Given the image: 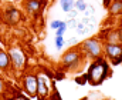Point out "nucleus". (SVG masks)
I'll list each match as a JSON object with an SVG mask.
<instances>
[{
  "instance_id": "f257e3e1",
  "label": "nucleus",
  "mask_w": 122,
  "mask_h": 100,
  "mask_svg": "<svg viewBox=\"0 0 122 100\" xmlns=\"http://www.w3.org/2000/svg\"><path fill=\"white\" fill-rule=\"evenodd\" d=\"M87 74V80L91 86H99L102 84L109 76H111V67H109V62L107 59H104V56L94 59L91 65L88 67Z\"/></svg>"
},
{
  "instance_id": "f03ea898",
  "label": "nucleus",
  "mask_w": 122,
  "mask_h": 100,
  "mask_svg": "<svg viewBox=\"0 0 122 100\" xmlns=\"http://www.w3.org/2000/svg\"><path fill=\"white\" fill-rule=\"evenodd\" d=\"M78 49L81 50V53L87 59H91V60L98 59V57H101L104 54L102 53V43H101V40L98 37H91V39L84 40L78 46Z\"/></svg>"
},
{
  "instance_id": "7ed1b4c3",
  "label": "nucleus",
  "mask_w": 122,
  "mask_h": 100,
  "mask_svg": "<svg viewBox=\"0 0 122 100\" xmlns=\"http://www.w3.org/2000/svg\"><path fill=\"white\" fill-rule=\"evenodd\" d=\"M9 57H10V63H11V69L16 71H23L26 66H27V56L24 53V50L21 47L17 46H11L9 49Z\"/></svg>"
},
{
  "instance_id": "20e7f679",
  "label": "nucleus",
  "mask_w": 122,
  "mask_h": 100,
  "mask_svg": "<svg viewBox=\"0 0 122 100\" xmlns=\"http://www.w3.org/2000/svg\"><path fill=\"white\" fill-rule=\"evenodd\" d=\"M102 53L111 60L112 66L122 63V43H102Z\"/></svg>"
},
{
  "instance_id": "39448f33",
  "label": "nucleus",
  "mask_w": 122,
  "mask_h": 100,
  "mask_svg": "<svg viewBox=\"0 0 122 100\" xmlns=\"http://www.w3.org/2000/svg\"><path fill=\"white\" fill-rule=\"evenodd\" d=\"M51 76H46L43 73L37 74V97L36 99H47L51 94L54 83L50 80Z\"/></svg>"
},
{
  "instance_id": "423d86ee",
  "label": "nucleus",
  "mask_w": 122,
  "mask_h": 100,
  "mask_svg": "<svg viewBox=\"0 0 122 100\" xmlns=\"http://www.w3.org/2000/svg\"><path fill=\"white\" fill-rule=\"evenodd\" d=\"M82 57V53L78 47H74V49H70L67 50L62 57H61V63L62 66L65 67L67 70H74L75 67L80 66V60Z\"/></svg>"
},
{
  "instance_id": "0eeeda50",
  "label": "nucleus",
  "mask_w": 122,
  "mask_h": 100,
  "mask_svg": "<svg viewBox=\"0 0 122 100\" xmlns=\"http://www.w3.org/2000/svg\"><path fill=\"white\" fill-rule=\"evenodd\" d=\"M21 87L30 99H36L37 97V74L34 73L24 74L21 79Z\"/></svg>"
},
{
  "instance_id": "6e6552de",
  "label": "nucleus",
  "mask_w": 122,
  "mask_h": 100,
  "mask_svg": "<svg viewBox=\"0 0 122 100\" xmlns=\"http://www.w3.org/2000/svg\"><path fill=\"white\" fill-rule=\"evenodd\" d=\"M46 3H47V0H24L23 1L26 12L34 17H37L40 14V12L43 10V6Z\"/></svg>"
},
{
  "instance_id": "1a4fd4ad",
  "label": "nucleus",
  "mask_w": 122,
  "mask_h": 100,
  "mask_svg": "<svg viewBox=\"0 0 122 100\" xmlns=\"http://www.w3.org/2000/svg\"><path fill=\"white\" fill-rule=\"evenodd\" d=\"M98 39L101 40V43H121V37L118 29H105L104 32H101Z\"/></svg>"
},
{
  "instance_id": "9d476101",
  "label": "nucleus",
  "mask_w": 122,
  "mask_h": 100,
  "mask_svg": "<svg viewBox=\"0 0 122 100\" xmlns=\"http://www.w3.org/2000/svg\"><path fill=\"white\" fill-rule=\"evenodd\" d=\"M4 20L9 23V24H17L20 20H21V13L19 9L16 7H9L6 9L4 12Z\"/></svg>"
},
{
  "instance_id": "9b49d317",
  "label": "nucleus",
  "mask_w": 122,
  "mask_h": 100,
  "mask_svg": "<svg viewBox=\"0 0 122 100\" xmlns=\"http://www.w3.org/2000/svg\"><path fill=\"white\" fill-rule=\"evenodd\" d=\"M10 69H11V63H10L9 53L4 50H0V71L4 73V71H9Z\"/></svg>"
},
{
  "instance_id": "f8f14e48",
  "label": "nucleus",
  "mask_w": 122,
  "mask_h": 100,
  "mask_svg": "<svg viewBox=\"0 0 122 100\" xmlns=\"http://www.w3.org/2000/svg\"><path fill=\"white\" fill-rule=\"evenodd\" d=\"M111 16H119L122 14V0H112L111 4L107 7Z\"/></svg>"
},
{
  "instance_id": "ddd939ff",
  "label": "nucleus",
  "mask_w": 122,
  "mask_h": 100,
  "mask_svg": "<svg viewBox=\"0 0 122 100\" xmlns=\"http://www.w3.org/2000/svg\"><path fill=\"white\" fill-rule=\"evenodd\" d=\"M74 1L75 0H60V4H61V7H62V10L65 13H68L70 10L74 9Z\"/></svg>"
},
{
  "instance_id": "4468645a",
  "label": "nucleus",
  "mask_w": 122,
  "mask_h": 100,
  "mask_svg": "<svg viewBox=\"0 0 122 100\" xmlns=\"http://www.w3.org/2000/svg\"><path fill=\"white\" fill-rule=\"evenodd\" d=\"M74 9L80 13V12H85L87 10V3L84 0H75L74 1Z\"/></svg>"
},
{
  "instance_id": "2eb2a0df",
  "label": "nucleus",
  "mask_w": 122,
  "mask_h": 100,
  "mask_svg": "<svg viewBox=\"0 0 122 100\" xmlns=\"http://www.w3.org/2000/svg\"><path fill=\"white\" fill-rule=\"evenodd\" d=\"M64 43H65V40H64V37L62 36H56V47L61 50L62 47H64Z\"/></svg>"
},
{
  "instance_id": "dca6fc26",
  "label": "nucleus",
  "mask_w": 122,
  "mask_h": 100,
  "mask_svg": "<svg viewBox=\"0 0 122 100\" xmlns=\"http://www.w3.org/2000/svg\"><path fill=\"white\" fill-rule=\"evenodd\" d=\"M65 30H67V23H65V22H62V24H61L60 27H58V29H56V36H64Z\"/></svg>"
},
{
  "instance_id": "f3484780",
  "label": "nucleus",
  "mask_w": 122,
  "mask_h": 100,
  "mask_svg": "<svg viewBox=\"0 0 122 100\" xmlns=\"http://www.w3.org/2000/svg\"><path fill=\"white\" fill-rule=\"evenodd\" d=\"M74 82H75L77 84H85V83H88V80H87V74H82L81 77H80V76H77Z\"/></svg>"
},
{
  "instance_id": "a211bd4d",
  "label": "nucleus",
  "mask_w": 122,
  "mask_h": 100,
  "mask_svg": "<svg viewBox=\"0 0 122 100\" xmlns=\"http://www.w3.org/2000/svg\"><path fill=\"white\" fill-rule=\"evenodd\" d=\"M75 29H77V33H78V34H85L87 32H88L82 23H77V27H75Z\"/></svg>"
},
{
  "instance_id": "6ab92c4d",
  "label": "nucleus",
  "mask_w": 122,
  "mask_h": 100,
  "mask_svg": "<svg viewBox=\"0 0 122 100\" xmlns=\"http://www.w3.org/2000/svg\"><path fill=\"white\" fill-rule=\"evenodd\" d=\"M61 24H62V20H53L51 23H50V27L53 29V30H56V29H58Z\"/></svg>"
},
{
  "instance_id": "aec40b11",
  "label": "nucleus",
  "mask_w": 122,
  "mask_h": 100,
  "mask_svg": "<svg viewBox=\"0 0 122 100\" xmlns=\"http://www.w3.org/2000/svg\"><path fill=\"white\" fill-rule=\"evenodd\" d=\"M65 23H67V27H74V29L77 27V20H75V19H70V20L65 22Z\"/></svg>"
},
{
  "instance_id": "412c9836",
  "label": "nucleus",
  "mask_w": 122,
  "mask_h": 100,
  "mask_svg": "<svg viewBox=\"0 0 122 100\" xmlns=\"http://www.w3.org/2000/svg\"><path fill=\"white\" fill-rule=\"evenodd\" d=\"M48 100H61V96L60 93L57 92V90H54V93H53V96H50V99Z\"/></svg>"
},
{
  "instance_id": "4be33fe9",
  "label": "nucleus",
  "mask_w": 122,
  "mask_h": 100,
  "mask_svg": "<svg viewBox=\"0 0 122 100\" xmlns=\"http://www.w3.org/2000/svg\"><path fill=\"white\" fill-rule=\"evenodd\" d=\"M77 14H78V12H77L75 9L70 10V12H68V19H75V17H77Z\"/></svg>"
},
{
  "instance_id": "5701e85b",
  "label": "nucleus",
  "mask_w": 122,
  "mask_h": 100,
  "mask_svg": "<svg viewBox=\"0 0 122 100\" xmlns=\"http://www.w3.org/2000/svg\"><path fill=\"white\" fill-rule=\"evenodd\" d=\"M6 92V82L0 77V93H4Z\"/></svg>"
},
{
  "instance_id": "b1692460",
  "label": "nucleus",
  "mask_w": 122,
  "mask_h": 100,
  "mask_svg": "<svg viewBox=\"0 0 122 100\" xmlns=\"http://www.w3.org/2000/svg\"><path fill=\"white\" fill-rule=\"evenodd\" d=\"M82 24L85 26V24H90V17H84L82 19Z\"/></svg>"
},
{
  "instance_id": "393cba45",
  "label": "nucleus",
  "mask_w": 122,
  "mask_h": 100,
  "mask_svg": "<svg viewBox=\"0 0 122 100\" xmlns=\"http://www.w3.org/2000/svg\"><path fill=\"white\" fill-rule=\"evenodd\" d=\"M111 1H112V0H104V1H102V4H104L105 7H108V6L111 4Z\"/></svg>"
},
{
  "instance_id": "a878e982",
  "label": "nucleus",
  "mask_w": 122,
  "mask_h": 100,
  "mask_svg": "<svg viewBox=\"0 0 122 100\" xmlns=\"http://www.w3.org/2000/svg\"><path fill=\"white\" fill-rule=\"evenodd\" d=\"M70 43H71V44H77V39H75V37L70 39Z\"/></svg>"
},
{
  "instance_id": "bb28decb",
  "label": "nucleus",
  "mask_w": 122,
  "mask_h": 100,
  "mask_svg": "<svg viewBox=\"0 0 122 100\" xmlns=\"http://www.w3.org/2000/svg\"><path fill=\"white\" fill-rule=\"evenodd\" d=\"M118 32H119V37H121V43H122V24L119 26V29H118Z\"/></svg>"
},
{
  "instance_id": "cd10ccee",
  "label": "nucleus",
  "mask_w": 122,
  "mask_h": 100,
  "mask_svg": "<svg viewBox=\"0 0 122 100\" xmlns=\"http://www.w3.org/2000/svg\"><path fill=\"white\" fill-rule=\"evenodd\" d=\"M57 79H58V80H62V79H64V74H62V73L57 74Z\"/></svg>"
},
{
  "instance_id": "c85d7f7f",
  "label": "nucleus",
  "mask_w": 122,
  "mask_h": 100,
  "mask_svg": "<svg viewBox=\"0 0 122 100\" xmlns=\"http://www.w3.org/2000/svg\"><path fill=\"white\" fill-rule=\"evenodd\" d=\"M14 100H30V99H26V97H16Z\"/></svg>"
},
{
  "instance_id": "c756f323",
  "label": "nucleus",
  "mask_w": 122,
  "mask_h": 100,
  "mask_svg": "<svg viewBox=\"0 0 122 100\" xmlns=\"http://www.w3.org/2000/svg\"><path fill=\"white\" fill-rule=\"evenodd\" d=\"M13 1H17V0H13Z\"/></svg>"
},
{
  "instance_id": "7c9ffc66",
  "label": "nucleus",
  "mask_w": 122,
  "mask_h": 100,
  "mask_svg": "<svg viewBox=\"0 0 122 100\" xmlns=\"http://www.w3.org/2000/svg\"><path fill=\"white\" fill-rule=\"evenodd\" d=\"M0 50H1V47H0Z\"/></svg>"
}]
</instances>
